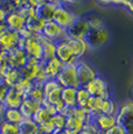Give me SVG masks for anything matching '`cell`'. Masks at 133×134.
<instances>
[{
  "label": "cell",
  "mask_w": 133,
  "mask_h": 134,
  "mask_svg": "<svg viewBox=\"0 0 133 134\" xmlns=\"http://www.w3.org/2000/svg\"><path fill=\"white\" fill-rule=\"evenodd\" d=\"M65 128L64 130L69 131L71 133L78 134L82 132L84 126L86 124L91 122L92 120V115L84 109H80V107H74L68 111L65 114Z\"/></svg>",
  "instance_id": "1"
},
{
  "label": "cell",
  "mask_w": 133,
  "mask_h": 134,
  "mask_svg": "<svg viewBox=\"0 0 133 134\" xmlns=\"http://www.w3.org/2000/svg\"><path fill=\"white\" fill-rule=\"evenodd\" d=\"M56 81L58 82V84L63 89H65V87H71V89H78V87H81L80 82H78L75 63L64 64L61 72L56 77Z\"/></svg>",
  "instance_id": "2"
},
{
  "label": "cell",
  "mask_w": 133,
  "mask_h": 134,
  "mask_svg": "<svg viewBox=\"0 0 133 134\" xmlns=\"http://www.w3.org/2000/svg\"><path fill=\"white\" fill-rule=\"evenodd\" d=\"M78 19L77 14L70 8V7L63 6V5H58L57 8H56L55 13H54L53 16V21L56 25H58L61 28L63 29H68L76 20Z\"/></svg>",
  "instance_id": "3"
},
{
  "label": "cell",
  "mask_w": 133,
  "mask_h": 134,
  "mask_svg": "<svg viewBox=\"0 0 133 134\" xmlns=\"http://www.w3.org/2000/svg\"><path fill=\"white\" fill-rule=\"evenodd\" d=\"M19 33L9 30L5 24H0V51H11L19 47Z\"/></svg>",
  "instance_id": "4"
},
{
  "label": "cell",
  "mask_w": 133,
  "mask_h": 134,
  "mask_svg": "<svg viewBox=\"0 0 133 134\" xmlns=\"http://www.w3.org/2000/svg\"><path fill=\"white\" fill-rule=\"evenodd\" d=\"M83 87H85V90L89 92L91 97L110 98L109 83H107L106 79H104L103 77L98 76V75Z\"/></svg>",
  "instance_id": "5"
},
{
  "label": "cell",
  "mask_w": 133,
  "mask_h": 134,
  "mask_svg": "<svg viewBox=\"0 0 133 134\" xmlns=\"http://www.w3.org/2000/svg\"><path fill=\"white\" fill-rule=\"evenodd\" d=\"M85 42L88 43L89 48H99L106 44L110 40V32L106 27L99 29H89L85 36Z\"/></svg>",
  "instance_id": "6"
},
{
  "label": "cell",
  "mask_w": 133,
  "mask_h": 134,
  "mask_svg": "<svg viewBox=\"0 0 133 134\" xmlns=\"http://www.w3.org/2000/svg\"><path fill=\"white\" fill-rule=\"evenodd\" d=\"M19 47L25 50L27 56L29 58H35L37 61H42L43 55H42V47L39 41V35L28 38L25 41H20Z\"/></svg>",
  "instance_id": "7"
},
{
  "label": "cell",
  "mask_w": 133,
  "mask_h": 134,
  "mask_svg": "<svg viewBox=\"0 0 133 134\" xmlns=\"http://www.w3.org/2000/svg\"><path fill=\"white\" fill-rule=\"evenodd\" d=\"M75 66H76L78 82H80V85L81 86L86 85L89 82L92 81L95 77L97 76V71L95 70L90 64L86 63V62L83 61V60L76 61L75 62Z\"/></svg>",
  "instance_id": "8"
},
{
  "label": "cell",
  "mask_w": 133,
  "mask_h": 134,
  "mask_svg": "<svg viewBox=\"0 0 133 134\" xmlns=\"http://www.w3.org/2000/svg\"><path fill=\"white\" fill-rule=\"evenodd\" d=\"M89 29H90V27H89L85 18H78L68 29H65L66 37L74 38V40H84Z\"/></svg>",
  "instance_id": "9"
},
{
  "label": "cell",
  "mask_w": 133,
  "mask_h": 134,
  "mask_svg": "<svg viewBox=\"0 0 133 134\" xmlns=\"http://www.w3.org/2000/svg\"><path fill=\"white\" fill-rule=\"evenodd\" d=\"M45 37L49 38V40L54 41V42H60V41H63L66 38V33L63 28H61L58 25H56L55 22L53 21H48L45 24V27H43L42 34Z\"/></svg>",
  "instance_id": "10"
},
{
  "label": "cell",
  "mask_w": 133,
  "mask_h": 134,
  "mask_svg": "<svg viewBox=\"0 0 133 134\" xmlns=\"http://www.w3.org/2000/svg\"><path fill=\"white\" fill-rule=\"evenodd\" d=\"M116 118H117V124H119L123 127H125V126H133V102L132 100H129V102L120 105L118 112L116 114Z\"/></svg>",
  "instance_id": "11"
},
{
  "label": "cell",
  "mask_w": 133,
  "mask_h": 134,
  "mask_svg": "<svg viewBox=\"0 0 133 134\" xmlns=\"http://www.w3.org/2000/svg\"><path fill=\"white\" fill-rule=\"evenodd\" d=\"M55 57L58 61H61L63 64H71L75 63L77 58L74 56L73 51L70 50L68 43L65 40L60 41L56 43V51H55Z\"/></svg>",
  "instance_id": "12"
},
{
  "label": "cell",
  "mask_w": 133,
  "mask_h": 134,
  "mask_svg": "<svg viewBox=\"0 0 133 134\" xmlns=\"http://www.w3.org/2000/svg\"><path fill=\"white\" fill-rule=\"evenodd\" d=\"M41 64H42V61H37V60H35V58H28L26 64L20 69L21 77L29 82H34Z\"/></svg>",
  "instance_id": "13"
},
{
  "label": "cell",
  "mask_w": 133,
  "mask_h": 134,
  "mask_svg": "<svg viewBox=\"0 0 133 134\" xmlns=\"http://www.w3.org/2000/svg\"><path fill=\"white\" fill-rule=\"evenodd\" d=\"M5 25L9 30L15 33H19L21 29H24L26 26V19L22 16V14L18 11L11 12L6 18Z\"/></svg>",
  "instance_id": "14"
},
{
  "label": "cell",
  "mask_w": 133,
  "mask_h": 134,
  "mask_svg": "<svg viewBox=\"0 0 133 134\" xmlns=\"http://www.w3.org/2000/svg\"><path fill=\"white\" fill-rule=\"evenodd\" d=\"M92 124L98 128L99 132L104 133L111 127H113L117 124L116 115H109V114H97L92 117Z\"/></svg>",
  "instance_id": "15"
},
{
  "label": "cell",
  "mask_w": 133,
  "mask_h": 134,
  "mask_svg": "<svg viewBox=\"0 0 133 134\" xmlns=\"http://www.w3.org/2000/svg\"><path fill=\"white\" fill-rule=\"evenodd\" d=\"M58 5L60 4H54V2H45V4H41L35 8V15L45 22L52 21L54 13H55Z\"/></svg>",
  "instance_id": "16"
},
{
  "label": "cell",
  "mask_w": 133,
  "mask_h": 134,
  "mask_svg": "<svg viewBox=\"0 0 133 134\" xmlns=\"http://www.w3.org/2000/svg\"><path fill=\"white\" fill-rule=\"evenodd\" d=\"M43 69H45V74L48 79H56L58 74L61 72L63 65L64 64L61 61H58L56 57L50 58V60L43 61Z\"/></svg>",
  "instance_id": "17"
},
{
  "label": "cell",
  "mask_w": 133,
  "mask_h": 134,
  "mask_svg": "<svg viewBox=\"0 0 133 134\" xmlns=\"http://www.w3.org/2000/svg\"><path fill=\"white\" fill-rule=\"evenodd\" d=\"M8 54H9V65L12 68L19 69V70L26 64V62L29 58L27 56V54L25 53L24 49L20 47L14 48L13 50L8 51Z\"/></svg>",
  "instance_id": "18"
},
{
  "label": "cell",
  "mask_w": 133,
  "mask_h": 134,
  "mask_svg": "<svg viewBox=\"0 0 133 134\" xmlns=\"http://www.w3.org/2000/svg\"><path fill=\"white\" fill-rule=\"evenodd\" d=\"M65 41H66V43H68L69 48H70V50L73 51L74 56L77 58V61L81 60V58L85 55L89 49V46H88V43L85 42V40H74V38L66 37Z\"/></svg>",
  "instance_id": "19"
},
{
  "label": "cell",
  "mask_w": 133,
  "mask_h": 134,
  "mask_svg": "<svg viewBox=\"0 0 133 134\" xmlns=\"http://www.w3.org/2000/svg\"><path fill=\"white\" fill-rule=\"evenodd\" d=\"M21 78L22 77H21V74H20L19 69L12 68V66H8V68L5 69L1 72V81L4 82L9 89L16 85Z\"/></svg>",
  "instance_id": "20"
},
{
  "label": "cell",
  "mask_w": 133,
  "mask_h": 134,
  "mask_svg": "<svg viewBox=\"0 0 133 134\" xmlns=\"http://www.w3.org/2000/svg\"><path fill=\"white\" fill-rule=\"evenodd\" d=\"M24 98L25 97L20 92H18L14 87H11L8 89L6 97L4 99V105L6 109H19Z\"/></svg>",
  "instance_id": "21"
},
{
  "label": "cell",
  "mask_w": 133,
  "mask_h": 134,
  "mask_svg": "<svg viewBox=\"0 0 133 134\" xmlns=\"http://www.w3.org/2000/svg\"><path fill=\"white\" fill-rule=\"evenodd\" d=\"M41 107L39 103L34 102V100L29 99V98H24L21 105L19 107V111L21 112V114L24 115L25 119H33L34 114L36 113V111Z\"/></svg>",
  "instance_id": "22"
},
{
  "label": "cell",
  "mask_w": 133,
  "mask_h": 134,
  "mask_svg": "<svg viewBox=\"0 0 133 134\" xmlns=\"http://www.w3.org/2000/svg\"><path fill=\"white\" fill-rule=\"evenodd\" d=\"M39 41L42 47V62L50 60V58L55 57V51H56V42L49 40V38L45 37L43 35H39Z\"/></svg>",
  "instance_id": "23"
},
{
  "label": "cell",
  "mask_w": 133,
  "mask_h": 134,
  "mask_svg": "<svg viewBox=\"0 0 133 134\" xmlns=\"http://www.w3.org/2000/svg\"><path fill=\"white\" fill-rule=\"evenodd\" d=\"M61 98H62L63 104L69 110L74 109V107H77V89H71V87L62 89Z\"/></svg>",
  "instance_id": "24"
},
{
  "label": "cell",
  "mask_w": 133,
  "mask_h": 134,
  "mask_svg": "<svg viewBox=\"0 0 133 134\" xmlns=\"http://www.w3.org/2000/svg\"><path fill=\"white\" fill-rule=\"evenodd\" d=\"M45 24H46L45 21H42L36 15H34V16H30L28 19H26V26L25 27L34 35H41L42 34L43 27H45Z\"/></svg>",
  "instance_id": "25"
},
{
  "label": "cell",
  "mask_w": 133,
  "mask_h": 134,
  "mask_svg": "<svg viewBox=\"0 0 133 134\" xmlns=\"http://www.w3.org/2000/svg\"><path fill=\"white\" fill-rule=\"evenodd\" d=\"M42 85L43 84L41 83H33L32 89H30V91L27 94V98L39 103L40 105H42V103L45 102V92H43Z\"/></svg>",
  "instance_id": "26"
},
{
  "label": "cell",
  "mask_w": 133,
  "mask_h": 134,
  "mask_svg": "<svg viewBox=\"0 0 133 134\" xmlns=\"http://www.w3.org/2000/svg\"><path fill=\"white\" fill-rule=\"evenodd\" d=\"M18 126L20 134H39V126L33 119H24Z\"/></svg>",
  "instance_id": "27"
},
{
  "label": "cell",
  "mask_w": 133,
  "mask_h": 134,
  "mask_svg": "<svg viewBox=\"0 0 133 134\" xmlns=\"http://www.w3.org/2000/svg\"><path fill=\"white\" fill-rule=\"evenodd\" d=\"M119 106L117 105V103L110 98H104L102 102V106H101V113L99 114H109V115H116L118 112Z\"/></svg>",
  "instance_id": "28"
},
{
  "label": "cell",
  "mask_w": 133,
  "mask_h": 134,
  "mask_svg": "<svg viewBox=\"0 0 133 134\" xmlns=\"http://www.w3.org/2000/svg\"><path fill=\"white\" fill-rule=\"evenodd\" d=\"M24 119H25L24 115L21 114L19 109H6L5 110V113H4L5 121L14 124V125H19Z\"/></svg>",
  "instance_id": "29"
},
{
  "label": "cell",
  "mask_w": 133,
  "mask_h": 134,
  "mask_svg": "<svg viewBox=\"0 0 133 134\" xmlns=\"http://www.w3.org/2000/svg\"><path fill=\"white\" fill-rule=\"evenodd\" d=\"M52 117H53V115L50 114V113L48 112L45 107L41 106L40 109L36 111V113L34 114L33 120H34V121L37 124V126L40 127V126H43V125H46V124L49 122L50 119H52Z\"/></svg>",
  "instance_id": "30"
},
{
  "label": "cell",
  "mask_w": 133,
  "mask_h": 134,
  "mask_svg": "<svg viewBox=\"0 0 133 134\" xmlns=\"http://www.w3.org/2000/svg\"><path fill=\"white\" fill-rule=\"evenodd\" d=\"M91 96L89 94V92L85 90V87L81 86L77 89V107L80 109L86 110L90 103Z\"/></svg>",
  "instance_id": "31"
},
{
  "label": "cell",
  "mask_w": 133,
  "mask_h": 134,
  "mask_svg": "<svg viewBox=\"0 0 133 134\" xmlns=\"http://www.w3.org/2000/svg\"><path fill=\"white\" fill-rule=\"evenodd\" d=\"M65 115L63 114H60V113H57V114L53 115L52 119H50V125H52L53 130H54V134L56 132H60V131H63L65 128Z\"/></svg>",
  "instance_id": "32"
},
{
  "label": "cell",
  "mask_w": 133,
  "mask_h": 134,
  "mask_svg": "<svg viewBox=\"0 0 133 134\" xmlns=\"http://www.w3.org/2000/svg\"><path fill=\"white\" fill-rule=\"evenodd\" d=\"M62 86H60L58 89L54 90V91L49 92L48 94H46L45 97V102L49 103V104L54 105V106H57L60 103H62V98H61V94H62Z\"/></svg>",
  "instance_id": "33"
},
{
  "label": "cell",
  "mask_w": 133,
  "mask_h": 134,
  "mask_svg": "<svg viewBox=\"0 0 133 134\" xmlns=\"http://www.w3.org/2000/svg\"><path fill=\"white\" fill-rule=\"evenodd\" d=\"M0 134H20L19 126L2 120L0 121Z\"/></svg>",
  "instance_id": "34"
},
{
  "label": "cell",
  "mask_w": 133,
  "mask_h": 134,
  "mask_svg": "<svg viewBox=\"0 0 133 134\" xmlns=\"http://www.w3.org/2000/svg\"><path fill=\"white\" fill-rule=\"evenodd\" d=\"M32 86H33V82H29V81H27V79L21 78L19 81V83L14 86V89L16 90L18 92H20L22 96L26 98L27 94H28V92H29L30 89H32Z\"/></svg>",
  "instance_id": "35"
},
{
  "label": "cell",
  "mask_w": 133,
  "mask_h": 134,
  "mask_svg": "<svg viewBox=\"0 0 133 134\" xmlns=\"http://www.w3.org/2000/svg\"><path fill=\"white\" fill-rule=\"evenodd\" d=\"M88 25L91 29H99V28H104L105 27V22L98 15H89L88 18H85Z\"/></svg>",
  "instance_id": "36"
},
{
  "label": "cell",
  "mask_w": 133,
  "mask_h": 134,
  "mask_svg": "<svg viewBox=\"0 0 133 134\" xmlns=\"http://www.w3.org/2000/svg\"><path fill=\"white\" fill-rule=\"evenodd\" d=\"M61 85L58 84V82L56 81V79H47V81L43 83V92H45V97H46V94H48L49 92H52L54 91V90H56V89H58Z\"/></svg>",
  "instance_id": "37"
},
{
  "label": "cell",
  "mask_w": 133,
  "mask_h": 134,
  "mask_svg": "<svg viewBox=\"0 0 133 134\" xmlns=\"http://www.w3.org/2000/svg\"><path fill=\"white\" fill-rule=\"evenodd\" d=\"M9 65V54L8 51H0V71H4Z\"/></svg>",
  "instance_id": "38"
},
{
  "label": "cell",
  "mask_w": 133,
  "mask_h": 134,
  "mask_svg": "<svg viewBox=\"0 0 133 134\" xmlns=\"http://www.w3.org/2000/svg\"><path fill=\"white\" fill-rule=\"evenodd\" d=\"M78 134H103V133L99 132L98 128H97L96 126H95L93 124H92V121H91V122L86 124V125L84 126L83 131H82V132H80Z\"/></svg>",
  "instance_id": "39"
},
{
  "label": "cell",
  "mask_w": 133,
  "mask_h": 134,
  "mask_svg": "<svg viewBox=\"0 0 133 134\" xmlns=\"http://www.w3.org/2000/svg\"><path fill=\"white\" fill-rule=\"evenodd\" d=\"M9 1H11L12 5L14 6L15 11H22V9H25L26 7L29 6L28 0H9Z\"/></svg>",
  "instance_id": "40"
},
{
  "label": "cell",
  "mask_w": 133,
  "mask_h": 134,
  "mask_svg": "<svg viewBox=\"0 0 133 134\" xmlns=\"http://www.w3.org/2000/svg\"><path fill=\"white\" fill-rule=\"evenodd\" d=\"M103 134H125V131H124V128H123V126H120L119 124H116L113 127L107 130L106 132H104Z\"/></svg>",
  "instance_id": "41"
},
{
  "label": "cell",
  "mask_w": 133,
  "mask_h": 134,
  "mask_svg": "<svg viewBox=\"0 0 133 134\" xmlns=\"http://www.w3.org/2000/svg\"><path fill=\"white\" fill-rule=\"evenodd\" d=\"M83 1L84 0H60V4L66 7H74V6H77V5L82 4Z\"/></svg>",
  "instance_id": "42"
},
{
  "label": "cell",
  "mask_w": 133,
  "mask_h": 134,
  "mask_svg": "<svg viewBox=\"0 0 133 134\" xmlns=\"http://www.w3.org/2000/svg\"><path fill=\"white\" fill-rule=\"evenodd\" d=\"M8 89L9 87L7 86L4 82L0 81V102L1 103H4V99H5V97H6V93H7V91H8Z\"/></svg>",
  "instance_id": "43"
},
{
  "label": "cell",
  "mask_w": 133,
  "mask_h": 134,
  "mask_svg": "<svg viewBox=\"0 0 133 134\" xmlns=\"http://www.w3.org/2000/svg\"><path fill=\"white\" fill-rule=\"evenodd\" d=\"M103 5H123L121 0H97Z\"/></svg>",
  "instance_id": "44"
},
{
  "label": "cell",
  "mask_w": 133,
  "mask_h": 134,
  "mask_svg": "<svg viewBox=\"0 0 133 134\" xmlns=\"http://www.w3.org/2000/svg\"><path fill=\"white\" fill-rule=\"evenodd\" d=\"M7 15H8V13H7L6 9H5L4 7L0 5V24H5Z\"/></svg>",
  "instance_id": "45"
},
{
  "label": "cell",
  "mask_w": 133,
  "mask_h": 134,
  "mask_svg": "<svg viewBox=\"0 0 133 134\" xmlns=\"http://www.w3.org/2000/svg\"><path fill=\"white\" fill-rule=\"evenodd\" d=\"M45 2H49L48 0H28V4H29L30 7H34V8H36L39 5L41 4H45Z\"/></svg>",
  "instance_id": "46"
},
{
  "label": "cell",
  "mask_w": 133,
  "mask_h": 134,
  "mask_svg": "<svg viewBox=\"0 0 133 134\" xmlns=\"http://www.w3.org/2000/svg\"><path fill=\"white\" fill-rule=\"evenodd\" d=\"M121 6H124L130 13H132L133 14V0H126V1L123 2Z\"/></svg>",
  "instance_id": "47"
},
{
  "label": "cell",
  "mask_w": 133,
  "mask_h": 134,
  "mask_svg": "<svg viewBox=\"0 0 133 134\" xmlns=\"http://www.w3.org/2000/svg\"><path fill=\"white\" fill-rule=\"evenodd\" d=\"M5 110H6V107H5L4 103L0 102V121H2V120H4V113H5Z\"/></svg>",
  "instance_id": "48"
},
{
  "label": "cell",
  "mask_w": 133,
  "mask_h": 134,
  "mask_svg": "<svg viewBox=\"0 0 133 134\" xmlns=\"http://www.w3.org/2000/svg\"><path fill=\"white\" fill-rule=\"evenodd\" d=\"M55 134H75V133H71L66 130H63V131H60V132H56Z\"/></svg>",
  "instance_id": "49"
},
{
  "label": "cell",
  "mask_w": 133,
  "mask_h": 134,
  "mask_svg": "<svg viewBox=\"0 0 133 134\" xmlns=\"http://www.w3.org/2000/svg\"><path fill=\"white\" fill-rule=\"evenodd\" d=\"M131 100L133 102V87L131 89Z\"/></svg>",
  "instance_id": "50"
},
{
  "label": "cell",
  "mask_w": 133,
  "mask_h": 134,
  "mask_svg": "<svg viewBox=\"0 0 133 134\" xmlns=\"http://www.w3.org/2000/svg\"><path fill=\"white\" fill-rule=\"evenodd\" d=\"M0 81H1V71H0Z\"/></svg>",
  "instance_id": "51"
},
{
  "label": "cell",
  "mask_w": 133,
  "mask_h": 134,
  "mask_svg": "<svg viewBox=\"0 0 133 134\" xmlns=\"http://www.w3.org/2000/svg\"><path fill=\"white\" fill-rule=\"evenodd\" d=\"M121 1H123V2H124V1H126V0H121Z\"/></svg>",
  "instance_id": "52"
},
{
  "label": "cell",
  "mask_w": 133,
  "mask_h": 134,
  "mask_svg": "<svg viewBox=\"0 0 133 134\" xmlns=\"http://www.w3.org/2000/svg\"><path fill=\"white\" fill-rule=\"evenodd\" d=\"M0 5H1V0H0Z\"/></svg>",
  "instance_id": "53"
},
{
  "label": "cell",
  "mask_w": 133,
  "mask_h": 134,
  "mask_svg": "<svg viewBox=\"0 0 133 134\" xmlns=\"http://www.w3.org/2000/svg\"><path fill=\"white\" fill-rule=\"evenodd\" d=\"M39 134H41V133H39Z\"/></svg>",
  "instance_id": "54"
}]
</instances>
